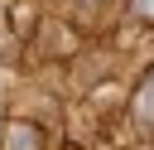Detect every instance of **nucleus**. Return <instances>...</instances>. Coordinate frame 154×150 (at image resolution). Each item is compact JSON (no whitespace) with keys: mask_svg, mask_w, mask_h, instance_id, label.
<instances>
[{"mask_svg":"<svg viewBox=\"0 0 154 150\" xmlns=\"http://www.w3.org/2000/svg\"><path fill=\"white\" fill-rule=\"evenodd\" d=\"M5 145H10V150H38V131L24 126V121H14V126L5 131Z\"/></svg>","mask_w":154,"mask_h":150,"instance_id":"obj_1","label":"nucleus"}]
</instances>
